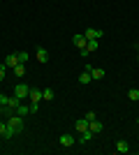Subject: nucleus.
<instances>
[{
	"label": "nucleus",
	"instance_id": "nucleus-1",
	"mask_svg": "<svg viewBox=\"0 0 139 155\" xmlns=\"http://www.w3.org/2000/svg\"><path fill=\"white\" fill-rule=\"evenodd\" d=\"M21 130H23V116H19V114L7 116V132L2 134V139H12L14 134H19Z\"/></svg>",
	"mask_w": 139,
	"mask_h": 155
},
{
	"label": "nucleus",
	"instance_id": "nucleus-2",
	"mask_svg": "<svg viewBox=\"0 0 139 155\" xmlns=\"http://www.w3.org/2000/svg\"><path fill=\"white\" fill-rule=\"evenodd\" d=\"M58 143L63 146V148H72L74 143H77V139H74L72 134H60L58 137Z\"/></svg>",
	"mask_w": 139,
	"mask_h": 155
},
{
	"label": "nucleus",
	"instance_id": "nucleus-3",
	"mask_svg": "<svg viewBox=\"0 0 139 155\" xmlns=\"http://www.w3.org/2000/svg\"><path fill=\"white\" fill-rule=\"evenodd\" d=\"M28 93H30V86H26V84L14 86V95L19 97V100H26V97H28Z\"/></svg>",
	"mask_w": 139,
	"mask_h": 155
},
{
	"label": "nucleus",
	"instance_id": "nucleus-4",
	"mask_svg": "<svg viewBox=\"0 0 139 155\" xmlns=\"http://www.w3.org/2000/svg\"><path fill=\"white\" fill-rule=\"evenodd\" d=\"M28 97H30V104H40L42 102V91H40V88H30Z\"/></svg>",
	"mask_w": 139,
	"mask_h": 155
},
{
	"label": "nucleus",
	"instance_id": "nucleus-5",
	"mask_svg": "<svg viewBox=\"0 0 139 155\" xmlns=\"http://www.w3.org/2000/svg\"><path fill=\"white\" fill-rule=\"evenodd\" d=\"M84 37H86V39H100V37H102V30H100V28H86Z\"/></svg>",
	"mask_w": 139,
	"mask_h": 155
},
{
	"label": "nucleus",
	"instance_id": "nucleus-6",
	"mask_svg": "<svg viewBox=\"0 0 139 155\" xmlns=\"http://www.w3.org/2000/svg\"><path fill=\"white\" fill-rule=\"evenodd\" d=\"M19 63H21V60H19V53H9V56L5 58V67H12V70H14Z\"/></svg>",
	"mask_w": 139,
	"mask_h": 155
},
{
	"label": "nucleus",
	"instance_id": "nucleus-7",
	"mask_svg": "<svg viewBox=\"0 0 139 155\" xmlns=\"http://www.w3.org/2000/svg\"><path fill=\"white\" fill-rule=\"evenodd\" d=\"M91 81H93V77H91V65H88L86 70L79 74V84H81V86H86V84H91Z\"/></svg>",
	"mask_w": 139,
	"mask_h": 155
},
{
	"label": "nucleus",
	"instance_id": "nucleus-8",
	"mask_svg": "<svg viewBox=\"0 0 139 155\" xmlns=\"http://www.w3.org/2000/svg\"><path fill=\"white\" fill-rule=\"evenodd\" d=\"M88 130H91L93 134H100V132L104 130V125H102V123L98 120V118H95V120H91V123H88Z\"/></svg>",
	"mask_w": 139,
	"mask_h": 155
},
{
	"label": "nucleus",
	"instance_id": "nucleus-9",
	"mask_svg": "<svg viewBox=\"0 0 139 155\" xmlns=\"http://www.w3.org/2000/svg\"><path fill=\"white\" fill-rule=\"evenodd\" d=\"M72 44L81 51V49H86V37H84V35H74V37H72Z\"/></svg>",
	"mask_w": 139,
	"mask_h": 155
},
{
	"label": "nucleus",
	"instance_id": "nucleus-10",
	"mask_svg": "<svg viewBox=\"0 0 139 155\" xmlns=\"http://www.w3.org/2000/svg\"><path fill=\"white\" fill-rule=\"evenodd\" d=\"M35 58L40 60V63H46V60H49V51H46L44 46H40V49L35 51Z\"/></svg>",
	"mask_w": 139,
	"mask_h": 155
},
{
	"label": "nucleus",
	"instance_id": "nucleus-11",
	"mask_svg": "<svg viewBox=\"0 0 139 155\" xmlns=\"http://www.w3.org/2000/svg\"><path fill=\"white\" fill-rule=\"evenodd\" d=\"M74 130H77V132H88V120L86 118H79V120H77V123H74Z\"/></svg>",
	"mask_w": 139,
	"mask_h": 155
},
{
	"label": "nucleus",
	"instance_id": "nucleus-12",
	"mask_svg": "<svg viewBox=\"0 0 139 155\" xmlns=\"http://www.w3.org/2000/svg\"><path fill=\"white\" fill-rule=\"evenodd\" d=\"M14 114H19V116H28V114H30V104H23V102H21L19 107H16Z\"/></svg>",
	"mask_w": 139,
	"mask_h": 155
},
{
	"label": "nucleus",
	"instance_id": "nucleus-13",
	"mask_svg": "<svg viewBox=\"0 0 139 155\" xmlns=\"http://www.w3.org/2000/svg\"><path fill=\"white\" fill-rule=\"evenodd\" d=\"M127 141L125 139H118V141H116V153H127Z\"/></svg>",
	"mask_w": 139,
	"mask_h": 155
},
{
	"label": "nucleus",
	"instance_id": "nucleus-14",
	"mask_svg": "<svg viewBox=\"0 0 139 155\" xmlns=\"http://www.w3.org/2000/svg\"><path fill=\"white\" fill-rule=\"evenodd\" d=\"M93 137H95V134H93L91 130H88V132H81V137H79V143H91V139H93Z\"/></svg>",
	"mask_w": 139,
	"mask_h": 155
},
{
	"label": "nucleus",
	"instance_id": "nucleus-15",
	"mask_svg": "<svg viewBox=\"0 0 139 155\" xmlns=\"http://www.w3.org/2000/svg\"><path fill=\"white\" fill-rule=\"evenodd\" d=\"M86 51L88 53L98 51V39H86Z\"/></svg>",
	"mask_w": 139,
	"mask_h": 155
},
{
	"label": "nucleus",
	"instance_id": "nucleus-16",
	"mask_svg": "<svg viewBox=\"0 0 139 155\" xmlns=\"http://www.w3.org/2000/svg\"><path fill=\"white\" fill-rule=\"evenodd\" d=\"M19 104H21V100H19L16 95H12V97H9V102H7V107H9L12 111H16V107H19Z\"/></svg>",
	"mask_w": 139,
	"mask_h": 155
},
{
	"label": "nucleus",
	"instance_id": "nucleus-17",
	"mask_svg": "<svg viewBox=\"0 0 139 155\" xmlns=\"http://www.w3.org/2000/svg\"><path fill=\"white\" fill-rule=\"evenodd\" d=\"M91 77L93 79H102L104 77V70H102V67H91Z\"/></svg>",
	"mask_w": 139,
	"mask_h": 155
},
{
	"label": "nucleus",
	"instance_id": "nucleus-18",
	"mask_svg": "<svg viewBox=\"0 0 139 155\" xmlns=\"http://www.w3.org/2000/svg\"><path fill=\"white\" fill-rule=\"evenodd\" d=\"M53 97H56V93H53L51 88H44V91H42V100H46V102H51Z\"/></svg>",
	"mask_w": 139,
	"mask_h": 155
},
{
	"label": "nucleus",
	"instance_id": "nucleus-19",
	"mask_svg": "<svg viewBox=\"0 0 139 155\" xmlns=\"http://www.w3.org/2000/svg\"><path fill=\"white\" fill-rule=\"evenodd\" d=\"M14 74H16V77H26V65L19 63L16 67H14Z\"/></svg>",
	"mask_w": 139,
	"mask_h": 155
},
{
	"label": "nucleus",
	"instance_id": "nucleus-20",
	"mask_svg": "<svg viewBox=\"0 0 139 155\" xmlns=\"http://www.w3.org/2000/svg\"><path fill=\"white\" fill-rule=\"evenodd\" d=\"M127 97H130L132 102H137V100H139V91H137V88H130V91H127Z\"/></svg>",
	"mask_w": 139,
	"mask_h": 155
},
{
	"label": "nucleus",
	"instance_id": "nucleus-21",
	"mask_svg": "<svg viewBox=\"0 0 139 155\" xmlns=\"http://www.w3.org/2000/svg\"><path fill=\"white\" fill-rule=\"evenodd\" d=\"M19 60H21L23 65H26L28 60H30V53H26V51H19Z\"/></svg>",
	"mask_w": 139,
	"mask_h": 155
},
{
	"label": "nucleus",
	"instance_id": "nucleus-22",
	"mask_svg": "<svg viewBox=\"0 0 139 155\" xmlns=\"http://www.w3.org/2000/svg\"><path fill=\"white\" fill-rule=\"evenodd\" d=\"M7 102H9V97L5 93H0V107H7Z\"/></svg>",
	"mask_w": 139,
	"mask_h": 155
},
{
	"label": "nucleus",
	"instance_id": "nucleus-23",
	"mask_svg": "<svg viewBox=\"0 0 139 155\" xmlns=\"http://www.w3.org/2000/svg\"><path fill=\"white\" fill-rule=\"evenodd\" d=\"M7 132V120H0V137Z\"/></svg>",
	"mask_w": 139,
	"mask_h": 155
},
{
	"label": "nucleus",
	"instance_id": "nucleus-24",
	"mask_svg": "<svg viewBox=\"0 0 139 155\" xmlns=\"http://www.w3.org/2000/svg\"><path fill=\"white\" fill-rule=\"evenodd\" d=\"M84 118H86L88 123H91V120H95V118H98V116H95V111H88V114H86V116H84Z\"/></svg>",
	"mask_w": 139,
	"mask_h": 155
},
{
	"label": "nucleus",
	"instance_id": "nucleus-25",
	"mask_svg": "<svg viewBox=\"0 0 139 155\" xmlns=\"http://www.w3.org/2000/svg\"><path fill=\"white\" fill-rule=\"evenodd\" d=\"M5 74H7V67H5V63H2V67H0V81L5 79Z\"/></svg>",
	"mask_w": 139,
	"mask_h": 155
},
{
	"label": "nucleus",
	"instance_id": "nucleus-26",
	"mask_svg": "<svg viewBox=\"0 0 139 155\" xmlns=\"http://www.w3.org/2000/svg\"><path fill=\"white\" fill-rule=\"evenodd\" d=\"M0 67H2V63H0Z\"/></svg>",
	"mask_w": 139,
	"mask_h": 155
},
{
	"label": "nucleus",
	"instance_id": "nucleus-27",
	"mask_svg": "<svg viewBox=\"0 0 139 155\" xmlns=\"http://www.w3.org/2000/svg\"><path fill=\"white\" fill-rule=\"evenodd\" d=\"M137 123H139V118H137Z\"/></svg>",
	"mask_w": 139,
	"mask_h": 155
}]
</instances>
